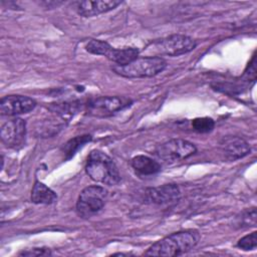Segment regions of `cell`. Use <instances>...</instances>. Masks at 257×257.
<instances>
[{
	"label": "cell",
	"mask_w": 257,
	"mask_h": 257,
	"mask_svg": "<svg viewBox=\"0 0 257 257\" xmlns=\"http://www.w3.org/2000/svg\"><path fill=\"white\" fill-rule=\"evenodd\" d=\"M200 240L196 230H185L173 233L154 243L146 252V256H180L192 250Z\"/></svg>",
	"instance_id": "obj_1"
},
{
	"label": "cell",
	"mask_w": 257,
	"mask_h": 257,
	"mask_svg": "<svg viewBox=\"0 0 257 257\" xmlns=\"http://www.w3.org/2000/svg\"><path fill=\"white\" fill-rule=\"evenodd\" d=\"M85 172L96 183L113 186L120 181V175L113 160L98 150H93L88 155Z\"/></svg>",
	"instance_id": "obj_2"
},
{
	"label": "cell",
	"mask_w": 257,
	"mask_h": 257,
	"mask_svg": "<svg viewBox=\"0 0 257 257\" xmlns=\"http://www.w3.org/2000/svg\"><path fill=\"white\" fill-rule=\"evenodd\" d=\"M167 67V61L161 56L138 57L125 65H113L111 69L118 75L127 78L152 77Z\"/></svg>",
	"instance_id": "obj_3"
},
{
	"label": "cell",
	"mask_w": 257,
	"mask_h": 257,
	"mask_svg": "<svg viewBox=\"0 0 257 257\" xmlns=\"http://www.w3.org/2000/svg\"><path fill=\"white\" fill-rule=\"evenodd\" d=\"M196 46L197 41L192 37L183 34H172L154 40L145 50L149 53V56L151 54H153V56H179L192 51Z\"/></svg>",
	"instance_id": "obj_4"
},
{
	"label": "cell",
	"mask_w": 257,
	"mask_h": 257,
	"mask_svg": "<svg viewBox=\"0 0 257 257\" xmlns=\"http://www.w3.org/2000/svg\"><path fill=\"white\" fill-rule=\"evenodd\" d=\"M86 51L95 55L105 56L115 65H125L139 57L140 50L137 47L114 48L109 43L103 40L91 39L85 45Z\"/></svg>",
	"instance_id": "obj_5"
},
{
	"label": "cell",
	"mask_w": 257,
	"mask_h": 257,
	"mask_svg": "<svg viewBox=\"0 0 257 257\" xmlns=\"http://www.w3.org/2000/svg\"><path fill=\"white\" fill-rule=\"evenodd\" d=\"M107 191L100 186H88L84 188L76 202V213L81 218H90L98 213L104 206Z\"/></svg>",
	"instance_id": "obj_6"
},
{
	"label": "cell",
	"mask_w": 257,
	"mask_h": 257,
	"mask_svg": "<svg viewBox=\"0 0 257 257\" xmlns=\"http://www.w3.org/2000/svg\"><path fill=\"white\" fill-rule=\"evenodd\" d=\"M197 149L189 141L173 139L160 145L156 150L157 157L166 164H173L193 156Z\"/></svg>",
	"instance_id": "obj_7"
},
{
	"label": "cell",
	"mask_w": 257,
	"mask_h": 257,
	"mask_svg": "<svg viewBox=\"0 0 257 257\" xmlns=\"http://www.w3.org/2000/svg\"><path fill=\"white\" fill-rule=\"evenodd\" d=\"M0 137L2 143L10 149H20L25 143L26 122L16 117L4 122L1 126Z\"/></svg>",
	"instance_id": "obj_8"
},
{
	"label": "cell",
	"mask_w": 257,
	"mask_h": 257,
	"mask_svg": "<svg viewBox=\"0 0 257 257\" xmlns=\"http://www.w3.org/2000/svg\"><path fill=\"white\" fill-rule=\"evenodd\" d=\"M131 103L132 100L126 97L100 96L93 98L87 103V111L92 115L106 116L123 109Z\"/></svg>",
	"instance_id": "obj_9"
},
{
	"label": "cell",
	"mask_w": 257,
	"mask_h": 257,
	"mask_svg": "<svg viewBox=\"0 0 257 257\" xmlns=\"http://www.w3.org/2000/svg\"><path fill=\"white\" fill-rule=\"evenodd\" d=\"M180 189L175 184H165L159 187L148 188L144 194V201L148 204L171 205L179 201Z\"/></svg>",
	"instance_id": "obj_10"
},
{
	"label": "cell",
	"mask_w": 257,
	"mask_h": 257,
	"mask_svg": "<svg viewBox=\"0 0 257 257\" xmlns=\"http://www.w3.org/2000/svg\"><path fill=\"white\" fill-rule=\"evenodd\" d=\"M36 106V101L25 95H6L1 98L0 112L2 115L14 116L27 113L33 110Z\"/></svg>",
	"instance_id": "obj_11"
},
{
	"label": "cell",
	"mask_w": 257,
	"mask_h": 257,
	"mask_svg": "<svg viewBox=\"0 0 257 257\" xmlns=\"http://www.w3.org/2000/svg\"><path fill=\"white\" fill-rule=\"evenodd\" d=\"M220 149L225 158L229 161H236L244 158L250 153L248 143L240 137H224L220 142Z\"/></svg>",
	"instance_id": "obj_12"
},
{
	"label": "cell",
	"mask_w": 257,
	"mask_h": 257,
	"mask_svg": "<svg viewBox=\"0 0 257 257\" xmlns=\"http://www.w3.org/2000/svg\"><path fill=\"white\" fill-rule=\"evenodd\" d=\"M121 1L99 0V1H78L74 3V9L83 17L96 16L116 8Z\"/></svg>",
	"instance_id": "obj_13"
},
{
	"label": "cell",
	"mask_w": 257,
	"mask_h": 257,
	"mask_svg": "<svg viewBox=\"0 0 257 257\" xmlns=\"http://www.w3.org/2000/svg\"><path fill=\"white\" fill-rule=\"evenodd\" d=\"M133 169L142 176H152L161 171V165L152 158L145 155H138L131 161Z\"/></svg>",
	"instance_id": "obj_14"
},
{
	"label": "cell",
	"mask_w": 257,
	"mask_h": 257,
	"mask_svg": "<svg viewBox=\"0 0 257 257\" xmlns=\"http://www.w3.org/2000/svg\"><path fill=\"white\" fill-rule=\"evenodd\" d=\"M57 200V195L43 183L36 181L32 192H31V201L34 204L41 205H50Z\"/></svg>",
	"instance_id": "obj_15"
},
{
	"label": "cell",
	"mask_w": 257,
	"mask_h": 257,
	"mask_svg": "<svg viewBox=\"0 0 257 257\" xmlns=\"http://www.w3.org/2000/svg\"><path fill=\"white\" fill-rule=\"evenodd\" d=\"M90 140H91V137L89 135L78 136L69 140L63 147V152H64V155L66 156L65 159L66 160L70 159L79 148H81L84 144H86Z\"/></svg>",
	"instance_id": "obj_16"
},
{
	"label": "cell",
	"mask_w": 257,
	"mask_h": 257,
	"mask_svg": "<svg viewBox=\"0 0 257 257\" xmlns=\"http://www.w3.org/2000/svg\"><path fill=\"white\" fill-rule=\"evenodd\" d=\"M215 121L211 117H197L192 120V127L199 134H207L213 131Z\"/></svg>",
	"instance_id": "obj_17"
},
{
	"label": "cell",
	"mask_w": 257,
	"mask_h": 257,
	"mask_svg": "<svg viewBox=\"0 0 257 257\" xmlns=\"http://www.w3.org/2000/svg\"><path fill=\"white\" fill-rule=\"evenodd\" d=\"M237 246L244 251L254 250L257 246V232L254 231V232L242 237L238 241Z\"/></svg>",
	"instance_id": "obj_18"
},
{
	"label": "cell",
	"mask_w": 257,
	"mask_h": 257,
	"mask_svg": "<svg viewBox=\"0 0 257 257\" xmlns=\"http://www.w3.org/2000/svg\"><path fill=\"white\" fill-rule=\"evenodd\" d=\"M51 251L46 247H33L30 249L22 250L18 255L19 256H48L51 255Z\"/></svg>",
	"instance_id": "obj_19"
},
{
	"label": "cell",
	"mask_w": 257,
	"mask_h": 257,
	"mask_svg": "<svg viewBox=\"0 0 257 257\" xmlns=\"http://www.w3.org/2000/svg\"><path fill=\"white\" fill-rule=\"evenodd\" d=\"M240 224H242L241 226H246V227L255 226V224H256V210H255V208H252L251 210H248V211H246L245 213L242 214Z\"/></svg>",
	"instance_id": "obj_20"
}]
</instances>
